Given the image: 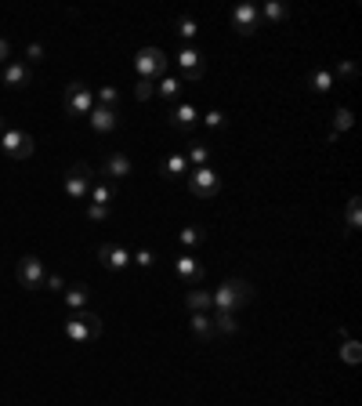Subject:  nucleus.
<instances>
[{
    "mask_svg": "<svg viewBox=\"0 0 362 406\" xmlns=\"http://www.w3.org/2000/svg\"><path fill=\"white\" fill-rule=\"evenodd\" d=\"M359 225H362V200L352 196V200H348V222H344V228H348V232H359Z\"/></svg>",
    "mask_w": 362,
    "mask_h": 406,
    "instance_id": "obj_23",
    "label": "nucleus"
},
{
    "mask_svg": "<svg viewBox=\"0 0 362 406\" xmlns=\"http://www.w3.org/2000/svg\"><path fill=\"white\" fill-rule=\"evenodd\" d=\"M101 174L106 178H127V174H134V163H131V156H123V152H109L106 156V163H101Z\"/></svg>",
    "mask_w": 362,
    "mask_h": 406,
    "instance_id": "obj_15",
    "label": "nucleus"
},
{
    "mask_svg": "<svg viewBox=\"0 0 362 406\" xmlns=\"http://www.w3.org/2000/svg\"><path fill=\"white\" fill-rule=\"evenodd\" d=\"M0 62H4V66L11 62V44L4 40V36H0Z\"/></svg>",
    "mask_w": 362,
    "mask_h": 406,
    "instance_id": "obj_40",
    "label": "nucleus"
},
{
    "mask_svg": "<svg viewBox=\"0 0 362 406\" xmlns=\"http://www.w3.org/2000/svg\"><path fill=\"white\" fill-rule=\"evenodd\" d=\"M189 193L196 196V200H214L217 193H221V174H217L214 167L189 171Z\"/></svg>",
    "mask_w": 362,
    "mask_h": 406,
    "instance_id": "obj_4",
    "label": "nucleus"
},
{
    "mask_svg": "<svg viewBox=\"0 0 362 406\" xmlns=\"http://www.w3.org/2000/svg\"><path fill=\"white\" fill-rule=\"evenodd\" d=\"M109 211H112V207H101V203H90V207H87V218H90V222H106V218H109Z\"/></svg>",
    "mask_w": 362,
    "mask_h": 406,
    "instance_id": "obj_36",
    "label": "nucleus"
},
{
    "mask_svg": "<svg viewBox=\"0 0 362 406\" xmlns=\"http://www.w3.org/2000/svg\"><path fill=\"white\" fill-rule=\"evenodd\" d=\"M167 120H171L174 131H189V127H196L200 112H196L192 102H178V106H171V112H167Z\"/></svg>",
    "mask_w": 362,
    "mask_h": 406,
    "instance_id": "obj_13",
    "label": "nucleus"
},
{
    "mask_svg": "<svg viewBox=\"0 0 362 406\" xmlns=\"http://www.w3.org/2000/svg\"><path fill=\"white\" fill-rule=\"evenodd\" d=\"M156 95H163L167 102H174L181 95V80L178 76H160V84H156Z\"/></svg>",
    "mask_w": 362,
    "mask_h": 406,
    "instance_id": "obj_24",
    "label": "nucleus"
},
{
    "mask_svg": "<svg viewBox=\"0 0 362 406\" xmlns=\"http://www.w3.org/2000/svg\"><path fill=\"white\" fill-rule=\"evenodd\" d=\"M287 15H290V11H287V4H279V0H268V4H265V11H261V19H265V22H272V25L287 22Z\"/></svg>",
    "mask_w": 362,
    "mask_h": 406,
    "instance_id": "obj_22",
    "label": "nucleus"
},
{
    "mask_svg": "<svg viewBox=\"0 0 362 406\" xmlns=\"http://www.w3.org/2000/svg\"><path fill=\"white\" fill-rule=\"evenodd\" d=\"M206 127H214V131H217V127H225V112H217V109H210V112H206Z\"/></svg>",
    "mask_w": 362,
    "mask_h": 406,
    "instance_id": "obj_37",
    "label": "nucleus"
},
{
    "mask_svg": "<svg viewBox=\"0 0 362 406\" xmlns=\"http://www.w3.org/2000/svg\"><path fill=\"white\" fill-rule=\"evenodd\" d=\"M98 261L106 265V269H112V272H123L127 265H131V250L120 247V243H101L98 247Z\"/></svg>",
    "mask_w": 362,
    "mask_h": 406,
    "instance_id": "obj_10",
    "label": "nucleus"
},
{
    "mask_svg": "<svg viewBox=\"0 0 362 406\" xmlns=\"http://www.w3.org/2000/svg\"><path fill=\"white\" fill-rule=\"evenodd\" d=\"M203 228L200 225H185V228H181V243H185V247H196V243H203Z\"/></svg>",
    "mask_w": 362,
    "mask_h": 406,
    "instance_id": "obj_32",
    "label": "nucleus"
},
{
    "mask_svg": "<svg viewBox=\"0 0 362 406\" xmlns=\"http://www.w3.org/2000/svg\"><path fill=\"white\" fill-rule=\"evenodd\" d=\"M134 95H138V102H145V98H152V95H156V80H138V87H134Z\"/></svg>",
    "mask_w": 362,
    "mask_h": 406,
    "instance_id": "obj_34",
    "label": "nucleus"
},
{
    "mask_svg": "<svg viewBox=\"0 0 362 406\" xmlns=\"http://www.w3.org/2000/svg\"><path fill=\"white\" fill-rule=\"evenodd\" d=\"M98 334H101V320H98L95 312H87V309L73 312L69 320H66V337L73 341V345H87V341H98Z\"/></svg>",
    "mask_w": 362,
    "mask_h": 406,
    "instance_id": "obj_2",
    "label": "nucleus"
},
{
    "mask_svg": "<svg viewBox=\"0 0 362 406\" xmlns=\"http://www.w3.org/2000/svg\"><path fill=\"white\" fill-rule=\"evenodd\" d=\"M87 120H90V127H95L98 134H109V131H116V127H120L116 109H106V106H95V109L87 112Z\"/></svg>",
    "mask_w": 362,
    "mask_h": 406,
    "instance_id": "obj_16",
    "label": "nucleus"
},
{
    "mask_svg": "<svg viewBox=\"0 0 362 406\" xmlns=\"http://www.w3.org/2000/svg\"><path fill=\"white\" fill-rule=\"evenodd\" d=\"M341 359L344 363H359L362 359V345H359V341H352V337L341 341Z\"/></svg>",
    "mask_w": 362,
    "mask_h": 406,
    "instance_id": "obj_31",
    "label": "nucleus"
},
{
    "mask_svg": "<svg viewBox=\"0 0 362 406\" xmlns=\"http://www.w3.org/2000/svg\"><path fill=\"white\" fill-rule=\"evenodd\" d=\"M134 73H138V80H156V76H167V55L160 47H141L134 55Z\"/></svg>",
    "mask_w": 362,
    "mask_h": 406,
    "instance_id": "obj_3",
    "label": "nucleus"
},
{
    "mask_svg": "<svg viewBox=\"0 0 362 406\" xmlns=\"http://www.w3.org/2000/svg\"><path fill=\"white\" fill-rule=\"evenodd\" d=\"M210 320H214V330H217V334H236V330H239L236 312H214Z\"/></svg>",
    "mask_w": 362,
    "mask_h": 406,
    "instance_id": "obj_21",
    "label": "nucleus"
},
{
    "mask_svg": "<svg viewBox=\"0 0 362 406\" xmlns=\"http://www.w3.org/2000/svg\"><path fill=\"white\" fill-rule=\"evenodd\" d=\"M160 174L171 178V182H174V178H185L189 174V160L181 156V152H171V156L160 160Z\"/></svg>",
    "mask_w": 362,
    "mask_h": 406,
    "instance_id": "obj_17",
    "label": "nucleus"
},
{
    "mask_svg": "<svg viewBox=\"0 0 362 406\" xmlns=\"http://www.w3.org/2000/svg\"><path fill=\"white\" fill-rule=\"evenodd\" d=\"M87 196H90V203H101V207H112V196H116V189L106 182V185H95Z\"/></svg>",
    "mask_w": 362,
    "mask_h": 406,
    "instance_id": "obj_27",
    "label": "nucleus"
},
{
    "mask_svg": "<svg viewBox=\"0 0 362 406\" xmlns=\"http://www.w3.org/2000/svg\"><path fill=\"white\" fill-rule=\"evenodd\" d=\"M95 106H106V109H116L120 106V91H116V87L109 84V87H101L98 91V98H95Z\"/></svg>",
    "mask_w": 362,
    "mask_h": 406,
    "instance_id": "obj_29",
    "label": "nucleus"
},
{
    "mask_svg": "<svg viewBox=\"0 0 362 406\" xmlns=\"http://www.w3.org/2000/svg\"><path fill=\"white\" fill-rule=\"evenodd\" d=\"M66 304H69V309H73V312H80V309H84V304H87V287H84V283H76V287H69V290H66Z\"/></svg>",
    "mask_w": 362,
    "mask_h": 406,
    "instance_id": "obj_25",
    "label": "nucleus"
},
{
    "mask_svg": "<svg viewBox=\"0 0 362 406\" xmlns=\"http://www.w3.org/2000/svg\"><path fill=\"white\" fill-rule=\"evenodd\" d=\"M131 265H138V269H152V265H156V254H152L149 247H138V250H131Z\"/></svg>",
    "mask_w": 362,
    "mask_h": 406,
    "instance_id": "obj_30",
    "label": "nucleus"
},
{
    "mask_svg": "<svg viewBox=\"0 0 362 406\" xmlns=\"http://www.w3.org/2000/svg\"><path fill=\"white\" fill-rule=\"evenodd\" d=\"M352 123H355L352 109H337V112H333V134H337V131H348Z\"/></svg>",
    "mask_w": 362,
    "mask_h": 406,
    "instance_id": "obj_33",
    "label": "nucleus"
},
{
    "mask_svg": "<svg viewBox=\"0 0 362 406\" xmlns=\"http://www.w3.org/2000/svg\"><path fill=\"white\" fill-rule=\"evenodd\" d=\"M15 276H19V283H22L25 290H44V279H47L44 261L36 258V254H25V258H19Z\"/></svg>",
    "mask_w": 362,
    "mask_h": 406,
    "instance_id": "obj_5",
    "label": "nucleus"
},
{
    "mask_svg": "<svg viewBox=\"0 0 362 406\" xmlns=\"http://www.w3.org/2000/svg\"><path fill=\"white\" fill-rule=\"evenodd\" d=\"M359 69H355V62H348V58H341L337 62V69H333V76H344V80H352Z\"/></svg>",
    "mask_w": 362,
    "mask_h": 406,
    "instance_id": "obj_35",
    "label": "nucleus"
},
{
    "mask_svg": "<svg viewBox=\"0 0 362 406\" xmlns=\"http://www.w3.org/2000/svg\"><path fill=\"white\" fill-rule=\"evenodd\" d=\"M178 33H181V40H196V33H200V22L192 19V15H181V19H178Z\"/></svg>",
    "mask_w": 362,
    "mask_h": 406,
    "instance_id": "obj_28",
    "label": "nucleus"
},
{
    "mask_svg": "<svg viewBox=\"0 0 362 406\" xmlns=\"http://www.w3.org/2000/svg\"><path fill=\"white\" fill-rule=\"evenodd\" d=\"M25 58H29V62H44V44H29V47H25Z\"/></svg>",
    "mask_w": 362,
    "mask_h": 406,
    "instance_id": "obj_38",
    "label": "nucleus"
},
{
    "mask_svg": "<svg viewBox=\"0 0 362 406\" xmlns=\"http://www.w3.org/2000/svg\"><path fill=\"white\" fill-rule=\"evenodd\" d=\"M62 287H66V279H62L58 272H51V276L44 279V290H62Z\"/></svg>",
    "mask_w": 362,
    "mask_h": 406,
    "instance_id": "obj_39",
    "label": "nucleus"
},
{
    "mask_svg": "<svg viewBox=\"0 0 362 406\" xmlns=\"http://www.w3.org/2000/svg\"><path fill=\"white\" fill-rule=\"evenodd\" d=\"M308 87H312V91H319V95H326L330 87H333V73H326V69H312V73H308Z\"/></svg>",
    "mask_w": 362,
    "mask_h": 406,
    "instance_id": "obj_20",
    "label": "nucleus"
},
{
    "mask_svg": "<svg viewBox=\"0 0 362 406\" xmlns=\"http://www.w3.org/2000/svg\"><path fill=\"white\" fill-rule=\"evenodd\" d=\"M189 163H196V167H210V149H206L203 142H192V149H189V156H185Z\"/></svg>",
    "mask_w": 362,
    "mask_h": 406,
    "instance_id": "obj_26",
    "label": "nucleus"
},
{
    "mask_svg": "<svg viewBox=\"0 0 362 406\" xmlns=\"http://www.w3.org/2000/svg\"><path fill=\"white\" fill-rule=\"evenodd\" d=\"M174 269H178V279L185 287H200V279H203V265L192 258V254H181V258L174 261Z\"/></svg>",
    "mask_w": 362,
    "mask_h": 406,
    "instance_id": "obj_14",
    "label": "nucleus"
},
{
    "mask_svg": "<svg viewBox=\"0 0 362 406\" xmlns=\"http://www.w3.org/2000/svg\"><path fill=\"white\" fill-rule=\"evenodd\" d=\"M257 25H261V11H257L254 4H236L232 8V29H236L239 36H254Z\"/></svg>",
    "mask_w": 362,
    "mask_h": 406,
    "instance_id": "obj_9",
    "label": "nucleus"
},
{
    "mask_svg": "<svg viewBox=\"0 0 362 406\" xmlns=\"http://www.w3.org/2000/svg\"><path fill=\"white\" fill-rule=\"evenodd\" d=\"M185 304H189V312H206V309L214 304V298H210V290L189 287V290H185Z\"/></svg>",
    "mask_w": 362,
    "mask_h": 406,
    "instance_id": "obj_19",
    "label": "nucleus"
},
{
    "mask_svg": "<svg viewBox=\"0 0 362 406\" xmlns=\"http://www.w3.org/2000/svg\"><path fill=\"white\" fill-rule=\"evenodd\" d=\"M0 145L11 160H29L33 156V134L19 131V127H8V131H0Z\"/></svg>",
    "mask_w": 362,
    "mask_h": 406,
    "instance_id": "obj_7",
    "label": "nucleus"
},
{
    "mask_svg": "<svg viewBox=\"0 0 362 406\" xmlns=\"http://www.w3.org/2000/svg\"><path fill=\"white\" fill-rule=\"evenodd\" d=\"M210 298H214L217 312H239L243 304L254 301V283H247V279H225Z\"/></svg>",
    "mask_w": 362,
    "mask_h": 406,
    "instance_id": "obj_1",
    "label": "nucleus"
},
{
    "mask_svg": "<svg viewBox=\"0 0 362 406\" xmlns=\"http://www.w3.org/2000/svg\"><path fill=\"white\" fill-rule=\"evenodd\" d=\"M62 109H66V117H87L95 109V95L84 84H69L66 95H62Z\"/></svg>",
    "mask_w": 362,
    "mask_h": 406,
    "instance_id": "obj_6",
    "label": "nucleus"
},
{
    "mask_svg": "<svg viewBox=\"0 0 362 406\" xmlns=\"http://www.w3.org/2000/svg\"><path fill=\"white\" fill-rule=\"evenodd\" d=\"M90 174H95V171H90V163H73V167L66 171V196L69 200H84L87 193H90Z\"/></svg>",
    "mask_w": 362,
    "mask_h": 406,
    "instance_id": "obj_8",
    "label": "nucleus"
},
{
    "mask_svg": "<svg viewBox=\"0 0 362 406\" xmlns=\"http://www.w3.org/2000/svg\"><path fill=\"white\" fill-rule=\"evenodd\" d=\"M174 62L181 66V73H185V80H200V76H203V55H200V51L192 47V44L181 47Z\"/></svg>",
    "mask_w": 362,
    "mask_h": 406,
    "instance_id": "obj_11",
    "label": "nucleus"
},
{
    "mask_svg": "<svg viewBox=\"0 0 362 406\" xmlns=\"http://www.w3.org/2000/svg\"><path fill=\"white\" fill-rule=\"evenodd\" d=\"M33 84V69L29 62H8L4 66V87H11V91H22V87Z\"/></svg>",
    "mask_w": 362,
    "mask_h": 406,
    "instance_id": "obj_12",
    "label": "nucleus"
},
{
    "mask_svg": "<svg viewBox=\"0 0 362 406\" xmlns=\"http://www.w3.org/2000/svg\"><path fill=\"white\" fill-rule=\"evenodd\" d=\"M189 330H192L200 341H210V337H214V320H210V312H192Z\"/></svg>",
    "mask_w": 362,
    "mask_h": 406,
    "instance_id": "obj_18",
    "label": "nucleus"
}]
</instances>
